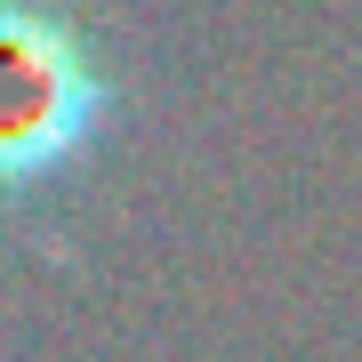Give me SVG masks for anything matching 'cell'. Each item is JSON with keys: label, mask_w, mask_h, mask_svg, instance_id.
Segmentation results:
<instances>
[{"label": "cell", "mask_w": 362, "mask_h": 362, "mask_svg": "<svg viewBox=\"0 0 362 362\" xmlns=\"http://www.w3.org/2000/svg\"><path fill=\"white\" fill-rule=\"evenodd\" d=\"M113 81L73 16L0 0V194H40L97 145Z\"/></svg>", "instance_id": "obj_1"}]
</instances>
